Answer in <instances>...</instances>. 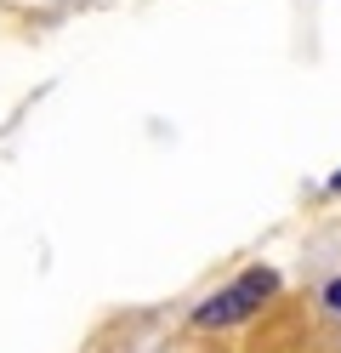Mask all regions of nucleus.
Returning a JSON list of instances; mask_svg holds the SVG:
<instances>
[{
  "label": "nucleus",
  "mask_w": 341,
  "mask_h": 353,
  "mask_svg": "<svg viewBox=\"0 0 341 353\" xmlns=\"http://www.w3.org/2000/svg\"><path fill=\"white\" fill-rule=\"evenodd\" d=\"M273 285H279V279H273L267 268H250V274H239L234 285H227V291H216L194 319H199V325H234V319H245V314H256V307L273 296Z\"/></svg>",
  "instance_id": "f257e3e1"
},
{
  "label": "nucleus",
  "mask_w": 341,
  "mask_h": 353,
  "mask_svg": "<svg viewBox=\"0 0 341 353\" xmlns=\"http://www.w3.org/2000/svg\"><path fill=\"white\" fill-rule=\"evenodd\" d=\"M324 302H330V307H335V314H341V279H335V285H330V291H324Z\"/></svg>",
  "instance_id": "f03ea898"
}]
</instances>
